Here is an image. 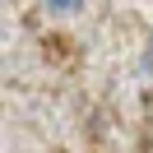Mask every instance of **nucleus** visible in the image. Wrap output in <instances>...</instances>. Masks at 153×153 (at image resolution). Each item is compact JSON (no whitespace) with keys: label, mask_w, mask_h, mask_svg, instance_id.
<instances>
[{"label":"nucleus","mask_w":153,"mask_h":153,"mask_svg":"<svg viewBox=\"0 0 153 153\" xmlns=\"http://www.w3.org/2000/svg\"><path fill=\"white\" fill-rule=\"evenodd\" d=\"M42 5H47L51 14H79L84 10V0H42Z\"/></svg>","instance_id":"f257e3e1"}]
</instances>
